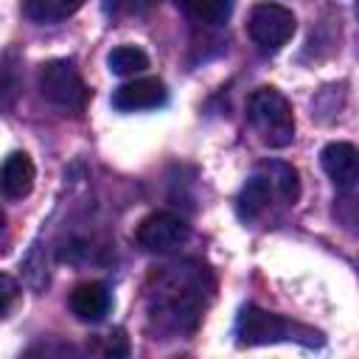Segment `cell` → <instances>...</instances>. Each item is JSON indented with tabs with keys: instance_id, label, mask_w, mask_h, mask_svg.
<instances>
[{
	"instance_id": "6da1fadb",
	"label": "cell",
	"mask_w": 359,
	"mask_h": 359,
	"mask_svg": "<svg viewBox=\"0 0 359 359\" xmlns=\"http://www.w3.org/2000/svg\"><path fill=\"white\" fill-rule=\"evenodd\" d=\"M297 196H300L297 171L289 163H278V160L264 163L255 168V174L244 182L238 194V216L244 222H252L261 213H266L275 199H280L283 205H294Z\"/></svg>"
},
{
	"instance_id": "7a4b0ae2",
	"label": "cell",
	"mask_w": 359,
	"mask_h": 359,
	"mask_svg": "<svg viewBox=\"0 0 359 359\" xmlns=\"http://www.w3.org/2000/svg\"><path fill=\"white\" fill-rule=\"evenodd\" d=\"M247 121L258 140L269 149H283L294 140V115L286 95L275 87H258L247 98Z\"/></svg>"
},
{
	"instance_id": "3957f363",
	"label": "cell",
	"mask_w": 359,
	"mask_h": 359,
	"mask_svg": "<svg viewBox=\"0 0 359 359\" xmlns=\"http://www.w3.org/2000/svg\"><path fill=\"white\" fill-rule=\"evenodd\" d=\"M238 345H272V342H300V345H320L323 337L306 325H297L280 314L264 311L258 306H244L236 320Z\"/></svg>"
},
{
	"instance_id": "277c9868",
	"label": "cell",
	"mask_w": 359,
	"mask_h": 359,
	"mask_svg": "<svg viewBox=\"0 0 359 359\" xmlns=\"http://www.w3.org/2000/svg\"><path fill=\"white\" fill-rule=\"evenodd\" d=\"M39 93L65 115H81L90 98V90L70 59H50L39 67Z\"/></svg>"
},
{
	"instance_id": "5b68a950",
	"label": "cell",
	"mask_w": 359,
	"mask_h": 359,
	"mask_svg": "<svg viewBox=\"0 0 359 359\" xmlns=\"http://www.w3.org/2000/svg\"><path fill=\"white\" fill-rule=\"evenodd\" d=\"M205 272H174L171 278H165V286L157 292V314L160 320H168L174 328H194L199 320V297L196 292H202V278Z\"/></svg>"
},
{
	"instance_id": "8992f818",
	"label": "cell",
	"mask_w": 359,
	"mask_h": 359,
	"mask_svg": "<svg viewBox=\"0 0 359 359\" xmlns=\"http://www.w3.org/2000/svg\"><path fill=\"white\" fill-rule=\"evenodd\" d=\"M294 28H297L294 14L280 3H258L250 11V22H247L250 39L266 53L280 50L294 36Z\"/></svg>"
},
{
	"instance_id": "52a82bcc",
	"label": "cell",
	"mask_w": 359,
	"mask_h": 359,
	"mask_svg": "<svg viewBox=\"0 0 359 359\" xmlns=\"http://www.w3.org/2000/svg\"><path fill=\"white\" fill-rule=\"evenodd\" d=\"M191 238V227L182 216L177 213H151L146 216L137 230H135V241L140 250L146 252H154V255H165V252H174L177 247H182L185 241Z\"/></svg>"
},
{
	"instance_id": "ba28073f",
	"label": "cell",
	"mask_w": 359,
	"mask_h": 359,
	"mask_svg": "<svg viewBox=\"0 0 359 359\" xmlns=\"http://www.w3.org/2000/svg\"><path fill=\"white\" fill-rule=\"evenodd\" d=\"M323 171L339 191H351L359 185V149L345 140H334L320 151Z\"/></svg>"
},
{
	"instance_id": "9c48e42d",
	"label": "cell",
	"mask_w": 359,
	"mask_h": 359,
	"mask_svg": "<svg viewBox=\"0 0 359 359\" xmlns=\"http://www.w3.org/2000/svg\"><path fill=\"white\" fill-rule=\"evenodd\" d=\"M168 101V90L160 79L149 76V79H135L121 84L112 93V107L121 112H137V109H157Z\"/></svg>"
},
{
	"instance_id": "30bf717a",
	"label": "cell",
	"mask_w": 359,
	"mask_h": 359,
	"mask_svg": "<svg viewBox=\"0 0 359 359\" xmlns=\"http://www.w3.org/2000/svg\"><path fill=\"white\" fill-rule=\"evenodd\" d=\"M112 306V297H109V289L98 280H87V283H79L73 292H70V311L81 320V323H101L107 317Z\"/></svg>"
},
{
	"instance_id": "8fae6325",
	"label": "cell",
	"mask_w": 359,
	"mask_h": 359,
	"mask_svg": "<svg viewBox=\"0 0 359 359\" xmlns=\"http://www.w3.org/2000/svg\"><path fill=\"white\" fill-rule=\"evenodd\" d=\"M36 180V168L31 163V157L25 151H11L3 160V171H0V182H3V194L8 199H22L31 194Z\"/></svg>"
},
{
	"instance_id": "7c38bea8",
	"label": "cell",
	"mask_w": 359,
	"mask_h": 359,
	"mask_svg": "<svg viewBox=\"0 0 359 359\" xmlns=\"http://www.w3.org/2000/svg\"><path fill=\"white\" fill-rule=\"evenodd\" d=\"M87 0H22V14L34 22H62L76 14Z\"/></svg>"
},
{
	"instance_id": "4fadbf2b",
	"label": "cell",
	"mask_w": 359,
	"mask_h": 359,
	"mask_svg": "<svg viewBox=\"0 0 359 359\" xmlns=\"http://www.w3.org/2000/svg\"><path fill=\"white\" fill-rule=\"evenodd\" d=\"M177 6L196 22L205 25H219L230 17L233 0H177Z\"/></svg>"
},
{
	"instance_id": "5bb4252c",
	"label": "cell",
	"mask_w": 359,
	"mask_h": 359,
	"mask_svg": "<svg viewBox=\"0 0 359 359\" xmlns=\"http://www.w3.org/2000/svg\"><path fill=\"white\" fill-rule=\"evenodd\" d=\"M107 67L115 76H135L149 67V56L135 45H121L107 53Z\"/></svg>"
},
{
	"instance_id": "9a60e30c",
	"label": "cell",
	"mask_w": 359,
	"mask_h": 359,
	"mask_svg": "<svg viewBox=\"0 0 359 359\" xmlns=\"http://www.w3.org/2000/svg\"><path fill=\"white\" fill-rule=\"evenodd\" d=\"M334 213L345 222V227L359 233V199H339V205L334 208Z\"/></svg>"
},
{
	"instance_id": "2e32d148",
	"label": "cell",
	"mask_w": 359,
	"mask_h": 359,
	"mask_svg": "<svg viewBox=\"0 0 359 359\" xmlns=\"http://www.w3.org/2000/svg\"><path fill=\"white\" fill-rule=\"evenodd\" d=\"M0 289H3V314H8L11 300H14V294H17V283H14L8 275H3V278H0Z\"/></svg>"
}]
</instances>
